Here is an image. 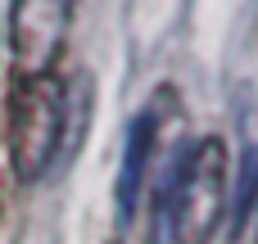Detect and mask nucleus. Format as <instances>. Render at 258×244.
I'll list each match as a JSON object with an SVG mask.
<instances>
[{
    "label": "nucleus",
    "instance_id": "f03ea898",
    "mask_svg": "<svg viewBox=\"0 0 258 244\" xmlns=\"http://www.w3.org/2000/svg\"><path fill=\"white\" fill-rule=\"evenodd\" d=\"M63 109H68V86L45 72V77H23L9 95V158L23 181H36L50 158L59 154L63 140Z\"/></svg>",
    "mask_w": 258,
    "mask_h": 244
},
{
    "label": "nucleus",
    "instance_id": "f257e3e1",
    "mask_svg": "<svg viewBox=\"0 0 258 244\" xmlns=\"http://www.w3.org/2000/svg\"><path fill=\"white\" fill-rule=\"evenodd\" d=\"M227 145L218 136L190 145L181 158H172L163 181V226L177 244H209L227 213Z\"/></svg>",
    "mask_w": 258,
    "mask_h": 244
},
{
    "label": "nucleus",
    "instance_id": "7ed1b4c3",
    "mask_svg": "<svg viewBox=\"0 0 258 244\" xmlns=\"http://www.w3.org/2000/svg\"><path fill=\"white\" fill-rule=\"evenodd\" d=\"M68 0H14L9 5V54L23 77H45L63 50Z\"/></svg>",
    "mask_w": 258,
    "mask_h": 244
},
{
    "label": "nucleus",
    "instance_id": "20e7f679",
    "mask_svg": "<svg viewBox=\"0 0 258 244\" xmlns=\"http://www.w3.org/2000/svg\"><path fill=\"white\" fill-rule=\"evenodd\" d=\"M150 149H154V109H145L132 122V136H127V154H122V172H118V208H122V217H132V208H136Z\"/></svg>",
    "mask_w": 258,
    "mask_h": 244
},
{
    "label": "nucleus",
    "instance_id": "39448f33",
    "mask_svg": "<svg viewBox=\"0 0 258 244\" xmlns=\"http://www.w3.org/2000/svg\"><path fill=\"white\" fill-rule=\"evenodd\" d=\"M254 195H258V149L245 154V168H240V190H236V226L249 217V208H254Z\"/></svg>",
    "mask_w": 258,
    "mask_h": 244
}]
</instances>
